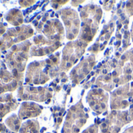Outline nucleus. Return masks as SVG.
Here are the masks:
<instances>
[{
	"mask_svg": "<svg viewBox=\"0 0 133 133\" xmlns=\"http://www.w3.org/2000/svg\"><path fill=\"white\" fill-rule=\"evenodd\" d=\"M66 25H69V24H70V22H69V21H66Z\"/></svg>",
	"mask_w": 133,
	"mask_h": 133,
	"instance_id": "4be33fe9",
	"label": "nucleus"
},
{
	"mask_svg": "<svg viewBox=\"0 0 133 133\" xmlns=\"http://www.w3.org/2000/svg\"><path fill=\"white\" fill-rule=\"evenodd\" d=\"M107 129H103V133H105V132H107Z\"/></svg>",
	"mask_w": 133,
	"mask_h": 133,
	"instance_id": "412c9836",
	"label": "nucleus"
},
{
	"mask_svg": "<svg viewBox=\"0 0 133 133\" xmlns=\"http://www.w3.org/2000/svg\"><path fill=\"white\" fill-rule=\"evenodd\" d=\"M46 63H50V61H49V59H47V60H46Z\"/></svg>",
	"mask_w": 133,
	"mask_h": 133,
	"instance_id": "e433bc0d",
	"label": "nucleus"
},
{
	"mask_svg": "<svg viewBox=\"0 0 133 133\" xmlns=\"http://www.w3.org/2000/svg\"><path fill=\"white\" fill-rule=\"evenodd\" d=\"M130 6V2H127V6Z\"/></svg>",
	"mask_w": 133,
	"mask_h": 133,
	"instance_id": "b1692460",
	"label": "nucleus"
},
{
	"mask_svg": "<svg viewBox=\"0 0 133 133\" xmlns=\"http://www.w3.org/2000/svg\"><path fill=\"white\" fill-rule=\"evenodd\" d=\"M98 92H99V93H102L103 90H102V89H99V91H98Z\"/></svg>",
	"mask_w": 133,
	"mask_h": 133,
	"instance_id": "bb28decb",
	"label": "nucleus"
},
{
	"mask_svg": "<svg viewBox=\"0 0 133 133\" xmlns=\"http://www.w3.org/2000/svg\"><path fill=\"white\" fill-rule=\"evenodd\" d=\"M99 107L98 105H96V106L95 107V109H96V110H99Z\"/></svg>",
	"mask_w": 133,
	"mask_h": 133,
	"instance_id": "ddd939ff",
	"label": "nucleus"
},
{
	"mask_svg": "<svg viewBox=\"0 0 133 133\" xmlns=\"http://www.w3.org/2000/svg\"><path fill=\"white\" fill-rule=\"evenodd\" d=\"M131 108H133V104H132V105H131Z\"/></svg>",
	"mask_w": 133,
	"mask_h": 133,
	"instance_id": "13d9d810",
	"label": "nucleus"
},
{
	"mask_svg": "<svg viewBox=\"0 0 133 133\" xmlns=\"http://www.w3.org/2000/svg\"><path fill=\"white\" fill-rule=\"evenodd\" d=\"M112 114H116L117 113H116V111H115V110H113V111H112Z\"/></svg>",
	"mask_w": 133,
	"mask_h": 133,
	"instance_id": "cd10ccee",
	"label": "nucleus"
},
{
	"mask_svg": "<svg viewBox=\"0 0 133 133\" xmlns=\"http://www.w3.org/2000/svg\"><path fill=\"white\" fill-rule=\"evenodd\" d=\"M45 28H49V26H48V25H45Z\"/></svg>",
	"mask_w": 133,
	"mask_h": 133,
	"instance_id": "49530a36",
	"label": "nucleus"
},
{
	"mask_svg": "<svg viewBox=\"0 0 133 133\" xmlns=\"http://www.w3.org/2000/svg\"><path fill=\"white\" fill-rule=\"evenodd\" d=\"M99 19H100V17H99V16H98V17H97V20H98V21H99Z\"/></svg>",
	"mask_w": 133,
	"mask_h": 133,
	"instance_id": "a19ab883",
	"label": "nucleus"
},
{
	"mask_svg": "<svg viewBox=\"0 0 133 133\" xmlns=\"http://www.w3.org/2000/svg\"><path fill=\"white\" fill-rule=\"evenodd\" d=\"M52 60H53V62H54V63H56V58H54Z\"/></svg>",
	"mask_w": 133,
	"mask_h": 133,
	"instance_id": "c756f323",
	"label": "nucleus"
},
{
	"mask_svg": "<svg viewBox=\"0 0 133 133\" xmlns=\"http://www.w3.org/2000/svg\"><path fill=\"white\" fill-rule=\"evenodd\" d=\"M113 75H114V76L117 75V72H116V71H114V72H113Z\"/></svg>",
	"mask_w": 133,
	"mask_h": 133,
	"instance_id": "f3484780",
	"label": "nucleus"
},
{
	"mask_svg": "<svg viewBox=\"0 0 133 133\" xmlns=\"http://www.w3.org/2000/svg\"><path fill=\"white\" fill-rule=\"evenodd\" d=\"M124 34H125V35H126V36H128V35H129V32H128V31H125V32H124Z\"/></svg>",
	"mask_w": 133,
	"mask_h": 133,
	"instance_id": "4468645a",
	"label": "nucleus"
},
{
	"mask_svg": "<svg viewBox=\"0 0 133 133\" xmlns=\"http://www.w3.org/2000/svg\"><path fill=\"white\" fill-rule=\"evenodd\" d=\"M81 15H82V16H84V17H86V16H87V14H86L85 13H82Z\"/></svg>",
	"mask_w": 133,
	"mask_h": 133,
	"instance_id": "423d86ee",
	"label": "nucleus"
},
{
	"mask_svg": "<svg viewBox=\"0 0 133 133\" xmlns=\"http://www.w3.org/2000/svg\"><path fill=\"white\" fill-rule=\"evenodd\" d=\"M61 121H62L61 118H58V121H59V122H61Z\"/></svg>",
	"mask_w": 133,
	"mask_h": 133,
	"instance_id": "2f4dec72",
	"label": "nucleus"
},
{
	"mask_svg": "<svg viewBox=\"0 0 133 133\" xmlns=\"http://www.w3.org/2000/svg\"><path fill=\"white\" fill-rule=\"evenodd\" d=\"M75 131H77V132L79 131V129H78V128H76V129H75Z\"/></svg>",
	"mask_w": 133,
	"mask_h": 133,
	"instance_id": "4c0bfd02",
	"label": "nucleus"
},
{
	"mask_svg": "<svg viewBox=\"0 0 133 133\" xmlns=\"http://www.w3.org/2000/svg\"><path fill=\"white\" fill-rule=\"evenodd\" d=\"M93 104H94V102H92V103H90V105H91V106H92Z\"/></svg>",
	"mask_w": 133,
	"mask_h": 133,
	"instance_id": "c03bdc74",
	"label": "nucleus"
},
{
	"mask_svg": "<svg viewBox=\"0 0 133 133\" xmlns=\"http://www.w3.org/2000/svg\"><path fill=\"white\" fill-rule=\"evenodd\" d=\"M117 95H120V94H121V92H120V91H117Z\"/></svg>",
	"mask_w": 133,
	"mask_h": 133,
	"instance_id": "c9c22d12",
	"label": "nucleus"
},
{
	"mask_svg": "<svg viewBox=\"0 0 133 133\" xmlns=\"http://www.w3.org/2000/svg\"><path fill=\"white\" fill-rule=\"evenodd\" d=\"M126 72H127L128 74H130V73L131 72V70L129 69V70H127V71H126Z\"/></svg>",
	"mask_w": 133,
	"mask_h": 133,
	"instance_id": "f8f14e48",
	"label": "nucleus"
},
{
	"mask_svg": "<svg viewBox=\"0 0 133 133\" xmlns=\"http://www.w3.org/2000/svg\"><path fill=\"white\" fill-rule=\"evenodd\" d=\"M71 66V64L70 63H66V66H68V68H70Z\"/></svg>",
	"mask_w": 133,
	"mask_h": 133,
	"instance_id": "39448f33",
	"label": "nucleus"
},
{
	"mask_svg": "<svg viewBox=\"0 0 133 133\" xmlns=\"http://www.w3.org/2000/svg\"><path fill=\"white\" fill-rule=\"evenodd\" d=\"M108 51H109V50H108V49H107V50H106V52H105V54H107V53L108 52Z\"/></svg>",
	"mask_w": 133,
	"mask_h": 133,
	"instance_id": "79ce46f5",
	"label": "nucleus"
},
{
	"mask_svg": "<svg viewBox=\"0 0 133 133\" xmlns=\"http://www.w3.org/2000/svg\"><path fill=\"white\" fill-rule=\"evenodd\" d=\"M73 31H74V33H77V32H78V31H77V30H75V29Z\"/></svg>",
	"mask_w": 133,
	"mask_h": 133,
	"instance_id": "72a5a7b5",
	"label": "nucleus"
},
{
	"mask_svg": "<svg viewBox=\"0 0 133 133\" xmlns=\"http://www.w3.org/2000/svg\"><path fill=\"white\" fill-rule=\"evenodd\" d=\"M66 14H71V12L68 11V12H66Z\"/></svg>",
	"mask_w": 133,
	"mask_h": 133,
	"instance_id": "58836bf2",
	"label": "nucleus"
},
{
	"mask_svg": "<svg viewBox=\"0 0 133 133\" xmlns=\"http://www.w3.org/2000/svg\"><path fill=\"white\" fill-rule=\"evenodd\" d=\"M121 26H122V25H121V24H119V25H118V28H119V29H120V28H121Z\"/></svg>",
	"mask_w": 133,
	"mask_h": 133,
	"instance_id": "473e14b6",
	"label": "nucleus"
},
{
	"mask_svg": "<svg viewBox=\"0 0 133 133\" xmlns=\"http://www.w3.org/2000/svg\"><path fill=\"white\" fill-rule=\"evenodd\" d=\"M47 24H50V21H47Z\"/></svg>",
	"mask_w": 133,
	"mask_h": 133,
	"instance_id": "603ef678",
	"label": "nucleus"
},
{
	"mask_svg": "<svg viewBox=\"0 0 133 133\" xmlns=\"http://www.w3.org/2000/svg\"><path fill=\"white\" fill-rule=\"evenodd\" d=\"M110 28H112V27H113V24H110Z\"/></svg>",
	"mask_w": 133,
	"mask_h": 133,
	"instance_id": "8fccbe9b",
	"label": "nucleus"
},
{
	"mask_svg": "<svg viewBox=\"0 0 133 133\" xmlns=\"http://www.w3.org/2000/svg\"><path fill=\"white\" fill-rule=\"evenodd\" d=\"M81 25H82V26H84V25H85V24H84V23H82V24H81Z\"/></svg>",
	"mask_w": 133,
	"mask_h": 133,
	"instance_id": "864d4df0",
	"label": "nucleus"
},
{
	"mask_svg": "<svg viewBox=\"0 0 133 133\" xmlns=\"http://www.w3.org/2000/svg\"><path fill=\"white\" fill-rule=\"evenodd\" d=\"M45 52H46L47 54H48V53H49V49H46V50H45Z\"/></svg>",
	"mask_w": 133,
	"mask_h": 133,
	"instance_id": "393cba45",
	"label": "nucleus"
},
{
	"mask_svg": "<svg viewBox=\"0 0 133 133\" xmlns=\"http://www.w3.org/2000/svg\"><path fill=\"white\" fill-rule=\"evenodd\" d=\"M118 13H119V14H121V10H119V11H118Z\"/></svg>",
	"mask_w": 133,
	"mask_h": 133,
	"instance_id": "3c124183",
	"label": "nucleus"
},
{
	"mask_svg": "<svg viewBox=\"0 0 133 133\" xmlns=\"http://www.w3.org/2000/svg\"><path fill=\"white\" fill-rule=\"evenodd\" d=\"M81 121H82V122H84V123H85V120H82Z\"/></svg>",
	"mask_w": 133,
	"mask_h": 133,
	"instance_id": "09e8293b",
	"label": "nucleus"
},
{
	"mask_svg": "<svg viewBox=\"0 0 133 133\" xmlns=\"http://www.w3.org/2000/svg\"><path fill=\"white\" fill-rule=\"evenodd\" d=\"M91 75H94V72H92L91 73Z\"/></svg>",
	"mask_w": 133,
	"mask_h": 133,
	"instance_id": "5fc2aeb1",
	"label": "nucleus"
},
{
	"mask_svg": "<svg viewBox=\"0 0 133 133\" xmlns=\"http://www.w3.org/2000/svg\"><path fill=\"white\" fill-rule=\"evenodd\" d=\"M114 82H116V83H117V82H119V79H118V78H116V79H114Z\"/></svg>",
	"mask_w": 133,
	"mask_h": 133,
	"instance_id": "6e6552de",
	"label": "nucleus"
},
{
	"mask_svg": "<svg viewBox=\"0 0 133 133\" xmlns=\"http://www.w3.org/2000/svg\"><path fill=\"white\" fill-rule=\"evenodd\" d=\"M85 31V34H86V33H90V32H91V29L89 28V27H88V26H87V27H85V31Z\"/></svg>",
	"mask_w": 133,
	"mask_h": 133,
	"instance_id": "f257e3e1",
	"label": "nucleus"
},
{
	"mask_svg": "<svg viewBox=\"0 0 133 133\" xmlns=\"http://www.w3.org/2000/svg\"><path fill=\"white\" fill-rule=\"evenodd\" d=\"M62 82H66V79H62Z\"/></svg>",
	"mask_w": 133,
	"mask_h": 133,
	"instance_id": "de8ad7c7",
	"label": "nucleus"
},
{
	"mask_svg": "<svg viewBox=\"0 0 133 133\" xmlns=\"http://www.w3.org/2000/svg\"><path fill=\"white\" fill-rule=\"evenodd\" d=\"M89 78H90V75H88L87 76V79H89Z\"/></svg>",
	"mask_w": 133,
	"mask_h": 133,
	"instance_id": "37998d69",
	"label": "nucleus"
},
{
	"mask_svg": "<svg viewBox=\"0 0 133 133\" xmlns=\"http://www.w3.org/2000/svg\"><path fill=\"white\" fill-rule=\"evenodd\" d=\"M105 32H106V31H103L101 32V35H103V34H104Z\"/></svg>",
	"mask_w": 133,
	"mask_h": 133,
	"instance_id": "c85d7f7f",
	"label": "nucleus"
},
{
	"mask_svg": "<svg viewBox=\"0 0 133 133\" xmlns=\"http://www.w3.org/2000/svg\"><path fill=\"white\" fill-rule=\"evenodd\" d=\"M89 132H90V133H93V132H94V130H93V129H90V130H89Z\"/></svg>",
	"mask_w": 133,
	"mask_h": 133,
	"instance_id": "2eb2a0df",
	"label": "nucleus"
},
{
	"mask_svg": "<svg viewBox=\"0 0 133 133\" xmlns=\"http://www.w3.org/2000/svg\"><path fill=\"white\" fill-rule=\"evenodd\" d=\"M85 111H86V112H87V111H88V109H86V108H85Z\"/></svg>",
	"mask_w": 133,
	"mask_h": 133,
	"instance_id": "6e6d98bb",
	"label": "nucleus"
},
{
	"mask_svg": "<svg viewBox=\"0 0 133 133\" xmlns=\"http://www.w3.org/2000/svg\"><path fill=\"white\" fill-rule=\"evenodd\" d=\"M90 8H91V9H92V10H93V9H95V6H93V5H92V6H90Z\"/></svg>",
	"mask_w": 133,
	"mask_h": 133,
	"instance_id": "dca6fc26",
	"label": "nucleus"
},
{
	"mask_svg": "<svg viewBox=\"0 0 133 133\" xmlns=\"http://www.w3.org/2000/svg\"><path fill=\"white\" fill-rule=\"evenodd\" d=\"M92 33H95V32H96L95 29H92Z\"/></svg>",
	"mask_w": 133,
	"mask_h": 133,
	"instance_id": "f704fd0d",
	"label": "nucleus"
},
{
	"mask_svg": "<svg viewBox=\"0 0 133 133\" xmlns=\"http://www.w3.org/2000/svg\"><path fill=\"white\" fill-rule=\"evenodd\" d=\"M71 110H72L73 111H75V107H71Z\"/></svg>",
	"mask_w": 133,
	"mask_h": 133,
	"instance_id": "6ab92c4d",
	"label": "nucleus"
},
{
	"mask_svg": "<svg viewBox=\"0 0 133 133\" xmlns=\"http://www.w3.org/2000/svg\"><path fill=\"white\" fill-rule=\"evenodd\" d=\"M103 74H107V70H103Z\"/></svg>",
	"mask_w": 133,
	"mask_h": 133,
	"instance_id": "a878e982",
	"label": "nucleus"
},
{
	"mask_svg": "<svg viewBox=\"0 0 133 133\" xmlns=\"http://www.w3.org/2000/svg\"><path fill=\"white\" fill-rule=\"evenodd\" d=\"M105 79H106V80H109V79H110V77H109V76H108V77H106Z\"/></svg>",
	"mask_w": 133,
	"mask_h": 133,
	"instance_id": "7c9ffc66",
	"label": "nucleus"
},
{
	"mask_svg": "<svg viewBox=\"0 0 133 133\" xmlns=\"http://www.w3.org/2000/svg\"><path fill=\"white\" fill-rule=\"evenodd\" d=\"M101 65H102V63H99L98 64V66H97V68H100V66H101Z\"/></svg>",
	"mask_w": 133,
	"mask_h": 133,
	"instance_id": "5701e85b",
	"label": "nucleus"
},
{
	"mask_svg": "<svg viewBox=\"0 0 133 133\" xmlns=\"http://www.w3.org/2000/svg\"><path fill=\"white\" fill-rule=\"evenodd\" d=\"M68 38H69L70 39H72V38H74V35H73L72 34H70V35H69V37H68Z\"/></svg>",
	"mask_w": 133,
	"mask_h": 133,
	"instance_id": "f03ea898",
	"label": "nucleus"
},
{
	"mask_svg": "<svg viewBox=\"0 0 133 133\" xmlns=\"http://www.w3.org/2000/svg\"><path fill=\"white\" fill-rule=\"evenodd\" d=\"M127 78H128V80H130V79H131V76H130V75H128V77H127Z\"/></svg>",
	"mask_w": 133,
	"mask_h": 133,
	"instance_id": "a211bd4d",
	"label": "nucleus"
},
{
	"mask_svg": "<svg viewBox=\"0 0 133 133\" xmlns=\"http://www.w3.org/2000/svg\"><path fill=\"white\" fill-rule=\"evenodd\" d=\"M102 126H103V128H105V127L107 126V124H105V123H104V124H102Z\"/></svg>",
	"mask_w": 133,
	"mask_h": 133,
	"instance_id": "aec40b11",
	"label": "nucleus"
},
{
	"mask_svg": "<svg viewBox=\"0 0 133 133\" xmlns=\"http://www.w3.org/2000/svg\"><path fill=\"white\" fill-rule=\"evenodd\" d=\"M83 71H84V72H85V73H86V74H88V73H89V71H87V69H85V68Z\"/></svg>",
	"mask_w": 133,
	"mask_h": 133,
	"instance_id": "1a4fd4ad",
	"label": "nucleus"
},
{
	"mask_svg": "<svg viewBox=\"0 0 133 133\" xmlns=\"http://www.w3.org/2000/svg\"><path fill=\"white\" fill-rule=\"evenodd\" d=\"M101 107H102V108H105V107H106V106H105L104 103H102V104H101Z\"/></svg>",
	"mask_w": 133,
	"mask_h": 133,
	"instance_id": "9d476101",
	"label": "nucleus"
},
{
	"mask_svg": "<svg viewBox=\"0 0 133 133\" xmlns=\"http://www.w3.org/2000/svg\"><path fill=\"white\" fill-rule=\"evenodd\" d=\"M131 86L133 87V82H131Z\"/></svg>",
	"mask_w": 133,
	"mask_h": 133,
	"instance_id": "4d7b16f0",
	"label": "nucleus"
},
{
	"mask_svg": "<svg viewBox=\"0 0 133 133\" xmlns=\"http://www.w3.org/2000/svg\"><path fill=\"white\" fill-rule=\"evenodd\" d=\"M64 59H68V56H66V57H64Z\"/></svg>",
	"mask_w": 133,
	"mask_h": 133,
	"instance_id": "a18cd8bd",
	"label": "nucleus"
},
{
	"mask_svg": "<svg viewBox=\"0 0 133 133\" xmlns=\"http://www.w3.org/2000/svg\"><path fill=\"white\" fill-rule=\"evenodd\" d=\"M78 46H82V42H78Z\"/></svg>",
	"mask_w": 133,
	"mask_h": 133,
	"instance_id": "7ed1b4c3",
	"label": "nucleus"
},
{
	"mask_svg": "<svg viewBox=\"0 0 133 133\" xmlns=\"http://www.w3.org/2000/svg\"><path fill=\"white\" fill-rule=\"evenodd\" d=\"M97 47H98V45H97V44H96V45H94V50H96V49H96Z\"/></svg>",
	"mask_w": 133,
	"mask_h": 133,
	"instance_id": "0eeeda50",
	"label": "nucleus"
},
{
	"mask_svg": "<svg viewBox=\"0 0 133 133\" xmlns=\"http://www.w3.org/2000/svg\"><path fill=\"white\" fill-rule=\"evenodd\" d=\"M122 104H124V105H126V104H128V102H127L126 100H123V101H122Z\"/></svg>",
	"mask_w": 133,
	"mask_h": 133,
	"instance_id": "20e7f679",
	"label": "nucleus"
},
{
	"mask_svg": "<svg viewBox=\"0 0 133 133\" xmlns=\"http://www.w3.org/2000/svg\"><path fill=\"white\" fill-rule=\"evenodd\" d=\"M53 6H54L55 8H57V7H58V6H57V5H54Z\"/></svg>",
	"mask_w": 133,
	"mask_h": 133,
	"instance_id": "ea45409f",
	"label": "nucleus"
},
{
	"mask_svg": "<svg viewBox=\"0 0 133 133\" xmlns=\"http://www.w3.org/2000/svg\"><path fill=\"white\" fill-rule=\"evenodd\" d=\"M126 57H125V56L124 55H123V56H121V59H124Z\"/></svg>",
	"mask_w": 133,
	"mask_h": 133,
	"instance_id": "9b49d317",
	"label": "nucleus"
}]
</instances>
